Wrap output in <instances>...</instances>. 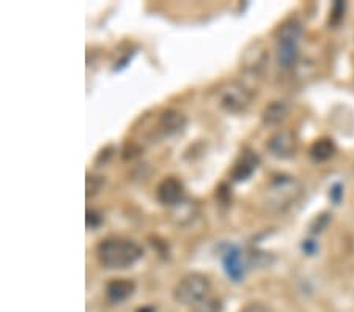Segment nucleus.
Here are the masks:
<instances>
[{
    "label": "nucleus",
    "instance_id": "f257e3e1",
    "mask_svg": "<svg viewBox=\"0 0 354 312\" xmlns=\"http://www.w3.org/2000/svg\"><path fill=\"white\" fill-rule=\"evenodd\" d=\"M142 255H144V249L128 238L109 237L101 240L96 246L98 262L109 270L129 268L136 262H139Z\"/></svg>",
    "mask_w": 354,
    "mask_h": 312
},
{
    "label": "nucleus",
    "instance_id": "f03ea898",
    "mask_svg": "<svg viewBox=\"0 0 354 312\" xmlns=\"http://www.w3.org/2000/svg\"><path fill=\"white\" fill-rule=\"evenodd\" d=\"M302 192H304V188L299 180L288 177V175H279V177H274L266 188L265 203L270 212L283 213L299 201Z\"/></svg>",
    "mask_w": 354,
    "mask_h": 312
},
{
    "label": "nucleus",
    "instance_id": "7ed1b4c3",
    "mask_svg": "<svg viewBox=\"0 0 354 312\" xmlns=\"http://www.w3.org/2000/svg\"><path fill=\"white\" fill-rule=\"evenodd\" d=\"M302 24L298 19H288L277 30V62L282 68H291L299 59Z\"/></svg>",
    "mask_w": 354,
    "mask_h": 312
},
{
    "label": "nucleus",
    "instance_id": "20e7f679",
    "mask_svg": "<svg viewBox=\"0 0 354 312\" xmlns=\"http://www.w3.org/2000/svg\"><path fill=\"white\" fill-rule=\"evenodd\" d=\"M209 291L211 282L207 276L202 273H189L176 282L174 288V298L178 304L194 308L200 302H203L205 298H208Z\"/></svg>",
    "mask_w": 354,
    "mask_h": 312
},
{
    "label": "nucleus",
    "instance_id": "39448f33",
    "mask_svg": "<svg viewBox=\"0 0 354 312\" xmlns=\"http://www.w3.org/2000/svg\"><path fill=\"white\" fill-rule=\"evenodd\" d=\"M250 100H252V95H250L249 90L241 84L233 82L230 85H227L224 92L221 93L219 104L222 109L227 112L239 113L248 109Z\"/></svg>",
    "mask_w": 354,
    "mask_h": 312
},
{
    "label": "nucleus",
    "instance_id": "423d86ee",
    "mask_svg": "<svg viewBox=\"0 0 354 312\" xmlns=\"http://www.w3.org/2000/svg\"><path fill=\"white\" fill-rule=\"evenodd\" d=\"M268 150L271 152L272 156L281 158V160H288V158H293L298 152V139L296 136L283 129V131H279L272 136V138L268 140Z\"/></svg>",
    "mask_w": 354,
    "mask_h": 312
},
{
    "label": "nucleus",
    "instance_id": "0eeeda50",
    "mask_svg": "<svg viewBox=\"0 0 354 312\" xmlns=\"http://www.w3.org/2000/svg\"><path fill=\"white\" fill-rule=\"evenodd\" d=\"M185 197V186L176 177H165L156 188V199L159 203L167 207H176Z\"/></svg>",
    "mask_w": 354,
    "mask_h": 312
},
{
    "label": "nucleus",
    "instance_id": "6e6552de",
    "mask_svg": "<svg viewBox=\"0 0 354 312\" xmlns=\"http://www.w3.org/2000/svg\"><path fill=\"white\" fill-rule=\"evenodd\" d=\"M221 257L227 276L235 282L241 281L244 277V264L243 254L239 251V248L235 245H227L224 251H222Z\"/></svg>",
    "mask_w": 354,
    "mask_h": 312
},
{
    "label": "nucleus",
    "instance_id": "1a4fd4ad",
    "mask_svg": "<svg viewBox=\"0 0 354 312\" xmlns=\"http://www.w3.org/2000/svg\"><path fill=\"white\" fill-rule=\"evenodd\" d=\"M268 62L266 49L263 44H252V49H248L244 54V70L252 76H260L263 73Z\"/></svg>",
    "mask_w": 354,
    "mask_h": 312
},
{
    "label": "nucleus",
    "instance_id": "9d476101",
    "mask_svg": "<svg viewBox=\"0 0 354 312\" xmlns=\"http://www.w3.org/2000/svg\"><path fill=\"white\" fill-rule=\"evenodd\" d=\"M136 291V284L131 279H113L106 286V297L113 304H120L131 297Z\"/></svg>",
    "mask_w": 354,
    "mask_h": 312
},
{
    "label": "nucleus",
    "instance_id": "9b49d317",
    "mask_svg": "<svg viewBox=\"0 0 354 312\" xmlns=\"http://www.w3.org/2000/svg\"><path fill=\"white\" fill-rule=\"evenodd\" d=\"M158 127H159V131H161L164 136L176 134L185 129L186 117L178 111L167 109V111H164L161 116H159Z\"/></svg>",
    "mask_w": 354,
    "mask_h": 312
},
{
    "label": "nucleus",
    "instance_id": "f8f14e48",
    "mask_svg": "<svg viewBox=\"0 0 354 312\" xmlns=\"http://www.w3.org/2000/svg\"><path fill=\"white\" fill-rule=\"evenodd\" d=\"M257 167H259V156L252 152H245L236 161L235 167L232 170V180L245 181L248 178H250V175L255 172Z\"/></svg>",
    "mask_w": 354,
    "mask_h": 312
},
{
    "label": "nucleus",
    "instance_id": "ddd939ff",
    "mask_svg": "<svg viewBox=\"0 0 354 312\" xmlns=\"http://www.w3.org/2000/svg\"><path fill=\"white\" fill-rule=\"evenodd\" d=\"M335 150L337 149H335V144L333 139L322 138V139L313 142L309 153H310V158L313 161L323 163V161L330 160V158L335 155Z\"/></svg>",
    "mask_w": 354,
    "mask_h": 312
},
{
    "label": "nucleus",
    "instance_id": "4468645a",
    "mask_svg": "<svg viewBox=\"0 0 354 312\" xmlns=\"http://www.w3.org/2000/svg\"><path fill=\"white\" fill-rule=\"evenodd\" d=\"M288 116V106L283 101H272V103L268 104L263 113H261V118H263L265 125H277L282 120H285V117Z\"/></svg>",
    "mask_w": 354,
    "mask_h": 312
},
{
    "label": "nucleus",
    "instance_id": "2eb2a0df",
    "mask_svg": "<svg viewBox=\"0 0 354 312\" xmlns=\"http://www.w3.org/2000/svg\"><path fill=\"white\" fill-rule=\"evenodd\" d=\"M191 312H222V302L219 298H205Z\"/></svg>",
    "mask_w": 354,
    "mask_h": 312
},
{
    "label": "nucleus",
    "instance_id": "dca6fc26",
    "mask_svg": "<svg viewBox=\"0 0 354 312\" xmlns=\"http://www.w3.org/2000/svg\"><path fill=\"white\" fill-rule=\"evenodd\" d=\"M345 8L346 5L345 2H335L333 5V10H330V16H329V24L330 26H339L342 19L345 16Z\"/></svg>",
    "mask_w": 354,
    "mask_h": 312
},
{
    "label": "nucleus",
    "instance_id": "f3484780",
    "mask_svg": "<svg viewBox=\"0 0 354 312\" xmlns=\"http://www.w3.org/2000/svg\"><path fill=\"white\" fill-rule=\"evenodd\" d=\"M104 183V180L101 177H95V175H87V197L95 196L100 191L101 185Z\"/></svg>",
    "mask_w": 354,
    "mask_h": 312
},
{
    "label": "nucleus",
    "instance_id": "a211bd4d",
    "mask_svg": "<svg viewBox=\"0 0 354 312\" xmlns=\"http://www.w3.org/2000/svg\"><path fill=\"white\" fill-rule=\"evenodd\" d=\"M328 223H329V214L328 213H323V214H319L318 218H315V221H313L312 223V226H310V232L312 234H318V232H322L324 227L328 226Z\"/></svg>",
    "mask_w": 354,
    "mask_h": 312
},
{
    "label": "nucleus",
    "instance_id": "6ab92c4d",
    "mask_svg": "<svg viewBox=\"0 0 354 312\" xmlns=\"http://www.w3.org/2000/svg\"><path fill=\"white\" fill-rule=\"evenodd\" d=\"M85 223H87L88 229H96L102 223V218L98 212L95 210H87V218H85Z\"/></svg>",
    "mask_w": 354,
    "mask_h": 312
},
{
    "label": "nucleus",
    "instance_id": "aec40b11",
    "mask_svg": "<svg viewBox=\"0 0 354 312\" xmlns=\"http://www.w3.org/2000/svg\"><path fill=\"white\" fill-rule=\"evenodd\" d=\"M329 197H330V201H333L334 203H339L342 201V197H344V186H342L340 183L334 185L333 188H330Z\"/></svg>",
    "mask_w": 354,
    "mask_h": 312
},
{
    "label": "nucleus",
    "instance_id": "412c9836",
    "mask_svg": "<svg viewBox=\"0 0 354 312\" xmlns=\"http://www.w3.org/2000/svg\"><path fill=\"white\" fill-rule=\"evenodd\" d=\"M241 312H270L266 309V306L261 303H249L248 306H244Z\"/></svg>",
    "mask_w": 354,
    "mask_h": 312
},
{
    "label": "nucleus",
    "instance_id": "4be33fe9",
    "mask_svg": "<svg viewBox=\"0 0 354 312\" xmlns=\"http://www.w3.org/2000/svg\"><path fill=\"white\" fill-rule=\"evenodd\" d=\"M302 249H304V253L306 254H309V255H313L317 253V249H318V245L313 240H306L304 243H302Z\"/></svg>",
    "mask_w": 354,
    "mask_h": 312
},
{
    "label": "nucleus",
    "instance_id": "5701e85b",
    "mask_svg": "<svg viewBox=\"0 0 354 312\" xmlns=\"http://www.w3.org/2000/svg\"><path fill=\"white\" fill-rule=\"evenodd\" d=\"M137 312H156V309L151 308V306H147V308H142V309H139Z\"/></svg>",
    "mask_w": 354,
    "mask_h": 312
}]
</instances>
